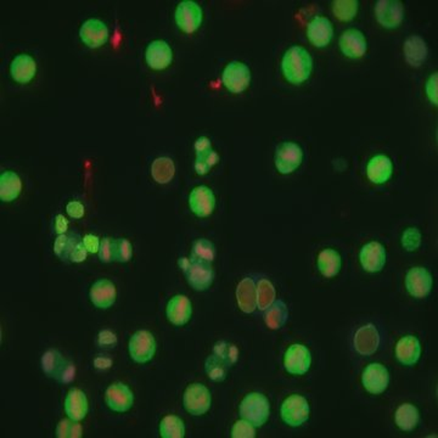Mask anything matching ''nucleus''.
<instances>
[{
    "instance_id": "1",
    "label": "nucleus",
    "mask_w": 438,
    "mask_h": 438,
    "mask_svg": "<svg viewBox=\"0 0 438 438\" xmlns=\"http://www.w3.org/2000/svg\"><path fill=\"white\" fill-rule=\"evenodd\" d=\"M313 69V59L303 46H291L284 54L281 71L284 77L295 86L306 82Z\"/></svg>"
},
{
    "instance_id": "2",
    "label": "nucleus",
    "mask_w": 438,
    "mask_h": 438,
    "mask_svg": "<svg viewBox=\"0 0 438 438\" xmlns=\"http://www.w3.org/2000/svg\"><path fill=\"white\" fill-rule=\"evenodd\" d=\"M179 267L187 278V281L195 291H206L212 286L215 280V270L210 262L182 257Z\"/></svg>"
},
{
    "instance_id": "3",
    "label": "nucleus",
    "mask_w": 438,
    "mask_h": 438,
    "mask_svg": "<svg viewBox=\"0 0 438 438\" xmlns=\"http://www.w3.org/2000/svg\"><path fill=\"white\" fill-rule=\"evenodd\" d=\"M239 413L241 419L247 420L255 427H260L270 419V401L262 393H248L242 399Z\"/></svg>"
},
{
    "instance_id": "4",
    "label": "nucleus",
    "mask_w": 438,
    "mask_h": 438,
    "mask_svg": "<svg viewBox=\"0 0 438 438\" xmlns=\"http://www.w3.org/2000/svg\"><path fill=\"white\" fill-rule=\"evenodd\" d=\"M128 351L133 361L138 364H145L152 361L156 353V340L147 330H139L132 335L128 343Z\"/></svg>"
},
{
    "instance_id": "5",
    "label": "nucleus",
    "mask_w": 438,
    "mask_h": 438,
    "mask_svg": "<svg viewBox=\"0 0 438 438\" xmlns=\"http://www.w3.org/2000/svg\"><path fill=\"white\" fill-rule=\"evenodd\" d=\"M184 408L194 416H201L210 411L212 397L208 388L202 383H195L187 386L184 397Z\"/></svg>"
},
{
    "instance_id": "6",
    "label": "nucleus",
    "mask_w": 438,
    "mask_h": 438,
    "mask_svg": "<svg viewBox=\"0 0 438 438\" xmlns=\"http://www.w3.org/2000/svg\"><path fill=\"white\" fill-rule=\"evenodd\" d=\"M310 404L306 398L300 394H292L281 404L280 414L285 424L298 427L310 419Z\"/></svg>"
},
{
    "instance_id": "7",
    "label": "nucleus",
    "mask_w": 438,
    "mask_h": 438,
    "mask_svg": "<svg viewBox=\"0 0 438 438\" xmlns=\"http://www.w3.org/2000/svg\"><path fill=\"white\" fill-rule=\"evenodd\" d=\"M303 161V151L301 146L292 142H284L275 151V167L280 174H290L295 172Z\"/></svg>"
},
{
    "instance_id": "8",
    "label": "nucleus",
    "mask_w": 438,
    "mask_h": 438,
    "mask_svg": "<svg viewBox=\"0 0 438 438\" xmlns=\"http://www.w3.org/2000/svg\"><path fill=\"white\" fill-rule=\"evenodd\" d=\"M224 87L234 94L245 91L251 82V71L241 61H232L225 66L222 74Z\"/></svg>"
},
{
    "instance_id": "9",
    "label": "nucleus",
    "mask_w": 438,
    "mask_h": 438,
    "mask_svg": "<svg viewBox=\"0 0 438 438\" xmlns=\"http://www.w3.org/2000/svg\"><path fill=\"white\" fill-rule=\"evenodd\" d=\"M204 14L200 5L192 0H184L175 9V22L182 32L194 33L200 27Z\"/></svg>"
},
{
    "instance_id": "10",
    "label": "nucleus",
    "mask_w": 438,
    "mask_h": 438,
    "mask_svg": "<svg viewBox=\"0 0 438 438\" xmlns=\"http://www.w3.org/2000/svg\"><path fill=\"white\" fill-rule=\"evenodd\" d=\"M375 16L383 27L393 29L404 18V6L399 0H379L375 5Z\"/></svg>"
},
{
    "instance_id": "11",
    "label": "nucleus",
    "mask_w": 438,
    "mask_h": 438,
    "mask_svg": "<svg viewBox=\"0 0 438 438\" xmlns=\"http://www.w3.org/2000/svg\"><path fill=\"white\" fill-rule=\"evenodd\" d=\"M312 364V356L306 346L295 343L288 347L284 356V366L291 375H305Z\"/></svg>"
},
{
    "instance_id": "12",
    "label": "nucleus",
    "mask_w": 438,
    "mask_h": 438,
    "mask_svg": "<svg viewBox=\"0 0 438 438\" xmlns=\"http://www.w3.org/2000/svg\"><path fill=\"white\" fill-rule=\"evenodd\" d=\"M434 280L429 270L424 267H414L406 275V288L409 295L416 298L429 296L432 290Z\"/></svg>"
},
{
    "instance_id": "13",
    "label": "nucleus",
    "mask_w": 438,
    "mask_h": 438,
    "mask_svg": "<svg viewBox=\"0 0 438 438\" xmlns=\"http://www.w3.org/2000/svg\"><path fill=\"white\" fill-rule=\"evenodd\" d=\"M390 375L388 370L380 363L368 365L361 374V383L365 390L371 394H381L388 387Z\"/></svg>"
},
{
    "instance_id": "14",
    "label": "nucleus",
    "mask_w": 438,
    "mask_h": 438,
    "mask_svg": "<svg viewBox=\"0 0 438 438\" xmlns=\"http://www.w3.org/2000/svg\"><path fill=\"white\" fill-rule=\"evenodd\" d=\"M105 403L112 411L126 413L134 404V394L127 385L114 383L106 390Z\"/></svg>"
},
{
    "instance_id": "15",
    "label": "nucleus",
    "mask_w": 438,
    "mask_h": 438,
    "mask_svg": "<svg viewBox=\"0 0 438 438\" xmlns=\"http://www.w3.org/2000/svg\"><path fill=\"white\" fill-rule=\"evenodd\" d=\"M338 46L343 54L350 59H361L368 51V41L363 32L356 28H350L341 34Z\"/></svg>"
},
{
    "instance_id": "16",
    "label": "nucleus",
    "mask_w": 438,
    "mask_h": 438,
    "mask_svg": "<svg viewBox=\"0 0 438 438\" xmlns=\"http://www.w3.org/2000/svg\"><path fill=\"white\" fill-rule=\"evenodd\" d=\"M189 206L194 215L205 218L213 213L215 207V197L210 187L199 185L194 187L189 195Z\"/></svg>"
},
{
    "instance_id": "17",
    "label": "nucleus",
    "mask_w": 438,
    "mask_h": 438,
    "mask_svg": "<svg viewBox=\"0 0 438 438\" xmlns=\"http://www.w3.org/2000/svg\"><path fill=\"white\" fill-rule=\"evenodd\" d=\"M359 260L363 270L366 272L369 273L381 272L386 265V248L380 242H368L361 247Z\"/></svg>"
},
{
    "instance_id": "18",
    "label": "nucleus",
    "mask_w": 438,
    "mask_h": 438,
    "mask_svg": "<svg viewBox=\"0 0 438 438\" xmlns=\"http://www.w3.org/2000/svg\"><path fill=\"white\" fill-rule=\"evenodd\" d=\"M307 36L317 48H325L333 36V23L325 16H315L307 26Z\"/></svg>"
},
{
    "instance_id": "19",
    "label": "nucleus",
    "mask_w": 438,
    "mask_h": 438,
    "mask_svg": "<svg viewBox=\"0 0 438 438\" xmlns=\"http://www.w3.org/2000/svg\"><path fill=\"white\" fill-rule=\"evenodd\" d=\"M79 36L89 48L104 46L109 38V29L105 23L98 18H89L83 22L79 29Z\"/></svg>"
},
{
    "instance_id": "20",
    "label": "nucleus",
    "mask_w": 438,
    "mask_h": 438,
    "mask_svg": "<svg viewBox=\"0 0 438 438\" xmlns=\"http://www.w3.org/2000/svg\"><path fill=\"white\" fill-rule=\"evenodd\" d=\"M146 64L154 69H164L173 61V51L164 41H151L145 51Z\"/></svg>"
},
{
    "instance_id": "21",
    "label": "nucleus",
    "mask_w": 438,
    "mask_h": 438,
    "mask_svg": "<svg viewBox=\"0 0 438 438\" xmlns=\"http://www.w3.org/2000/svg\"><path fill=\"white\" fill-rule=\"evenodd\" d=\"M166 315L169 323L175 326H182L192 319V305L184 295L172 297L166 307Z\"/></svg>"
},
{
    "instance_id": "22",
    "label": "nucleus",
    "mask_w": 438,
    "mask_h": 438,
    "mask_svg": "<svg viewBox=\"0 0 438 438\" xmlns=\"http://www.w3.org/2000/svg\"><path fill=\"white\" fill-rule=\"evenodd\" d=\"M91 301L96 308L99 310H107L112 307L116 302L117 291L114 283H111L107 279H101L91 285L89 291Z\"/></svg>"
},
{
    "instance_id": "23",
    "label": "nucleus",
    "mask_w": 438,
    "mask_h": 438,
    "mask_svg": "<svg viewBox=\"0 0 438 438\" xmlns=\"http://www.w3.org/2000/svg\"><path fill=\"white\" fill-rule=\"evenodd\" d=\"M380 346V333L373 324L363 325L354 335V348L361 356H371Z\"/></svg>"
},
{
    "instance_id": "24",
    "label": "nucleus",
    "mask_w": 438,
    "mask_h": 438,
    "mask_svg": "<svg viewBox=\"0 0 438 438\" xmlns=\"http://www.w3.org/2000/svg\"><path fill=\"white\" fill-rule=\"evenodd\" d=\"M393 174V164L388 156L376 155L369 161L366 166V175L370 182L383 185L387 182Z\"/></svg>"
},
{
    "instance_id": "25",
    "label": "nucleus",
    "mask_w": 438,
    "mask_h": 438,
    "mask_svg": "<svg viewBox=\"0 0 438 438\" xmlns=\"http://www.w3.org/2000/svg\"><path fill=\"white\" fill-rule=\"evenodd\" d=\"M403 51L404 59L411 67H420L426 61L429 55V48L426 41L416 34L406 38L403 46Z\"/></svg>"
},
{
    "instance_id": "26",
    "label": "nucleus",
    "mask_w": 438,
    "mask_h": 438,
    "mask_svg": "<svg viewBox=\"0 0 438 438\" xmlns=\"http://www.w3.org/2000/svg\"><path fill=\"white\" fill-rule=\"evenodd\" d=\"M65 413L69 419L81 421L88 414V398L79 388H71L65 398Z\"/></svg>"
},
{
    "instance_id": "27",
    "label": "nucleus",
    "mask_w": 438,
    "mask_h": 438,
    "mask_svg": "<svg viewBox=\"0 0 438 438\" xmlns=\"http://www.w3.org/2000/svg\"><path fill=\"white\" fill-rule=\"evenodd\" d=\"M421 354V346L416 336L406 335L398 341L396 345V358L398 361L406 366L416 364Z\"/></svg>"
},
{
    "instance_id": "28",
    "label": "nucleus",
    "mask_w": 438,
    "mask_h": 438,
    "mask_svg": "<svg viewBox=\"0 0 438 438\" xmlns=\"http://www.w3.org/2000/svg\"><path fill=\"white\" fill-rule=\"evenodd\" d=\"M239 308L246 313H253L257 308V285L252 278L242 279L237 288Z\"/></svg>"
},
{
    "instance_id": "29",
    "label": "nucleus",
    "mask_w": 438,
    "mask_h": 438,
    "mask_svg": "<svg viewBox=\"0 0 438 438\" xmlns=\"http://www.w3.org/2000/svg\"><path fill=\"white\" fill-rule=\"evenodd\" d=\"M36 72V64L33 58L27 54H20L15 56V59L10 65L11 77L18 83H28L32 81Z\"/></svg>"
},
{
    "instance_id": "30",
    "label": "nucleus",
    "mask_w": 438,
    "mask_h": 438,
    "mask_svg": "<svg viewBox=\"0 0 438 438\" xmlns=\"http://www.w3.org/2000/svg\"><path fill=\"white\" fill-rule=\"evenodd\" d=\"M317 265H318V270L323 277L333 278L340 273L343 260H341V255L336 250L325 248L318 255Z\"/></svg>"
},
{
    "instance_id": "31",
    "label": "nucleus",
    "mask_w": 438,
    "mask_h": 438,
    "mask_svg": "<svg viewBox=\"0 0 438 438\" xmlns=\"http://www.w3.org/2000/svg\"><path fill=\"white\" fill-rule=\"evenodd\" d=\"M22 190V182L18 174L5 171L0 175V199L4 202L16 200Z\"/></svg>"
},
{
    "instance_id": "32",
    "label": "nucleus",
    "mask_w": 438,
    "mask_h": 438,
    "mask_svg": "<svg viewBox=\"0 0 438 438\" xmlns=\"http://www.w3.org/2000/svg\"><path fill=\"white\" fill-rule=\"evenodd\" d=\"M265 323L270 330H279L286 324L288 319V308L283 300L274 301L273 305L265 310Z\"/></svg>"
},
{
    "instance_id": "33",
    "label": "nucleus",
    "mask_w": 438,
    "mask_h": 438,
    "mask_svg": "<svg viewBox=\"0 0 438 438\" xmlns=\"http://www.w3.org/2000/svg\"><path fill=\"white\" fill-rule=\"evenodd\" d=\"M419 419L418 408L411 403H404V404L398 406L396 414H394L396 425L401 431H413L418 426Z\"/></svg>"
},
{
    "instance_id": "34",
    "label": "nucleus",
    "mask_w": 438,
    "mask_h": 438,
    "mask_svg": "<svg viewBox=\"0 0 438 438\" xmlns=\"http://www.w3.org/2000/svg\"><path fill=\"white\" fill-rule=\"evenodd\" d=\"M175 166L169 157H159L151 164V175L156 182L167 184L173 179Z\"/></svg>"
},
{
    "instance_id": "35",
    "label": "nucleus",
    "mask_w": 438,
    "mask_h": 438,
    "mask_svg": "<svg viewBox=\"0 0 438 438\" xmlns=\"http://www.w3.org/2000/svg\"><path fill=\"white\" fill-rule=\"evenodd\" d=\"M65 359L62 354L58 350H48V351L41 356V366L43 373L48 378L56 379V376L60 373V370L64 365Z\"/></svg>"
},
{
    "instance_id": "36",
    "label": "nucleus",
    "mask_w": 438,
    "mask_h": 438,
    "mask_svg": "<svg viewBox=\"0 0 438 438\" xmlns=\"http://www.w3.org/2000/svg\"><path fill=\"white\" fill-rule=\"evenodd\" d=\"M160 434L164 438H182L185 436V425L178 416H164L160 423Z\"/></svg>"
},
{
    "instance_id": "37",
    "label": "nucleus",
    "mask_w": 438,
    "mask_h": 438,
    "mask_svg": "<svg viewBox=\"0 0 438 438\" xmlns=\"http://www.w3.org/2000/svg\"><path fill=\"white\" fill-rule=\"evenodd\" d=\"M257 285V308L265 312L275 301V288L268 279H260Z\"/></svg>"
},
{
    "instance_id": "38",
    "label": "nucleus",
    "mask_w": 438,
    "mask_h": 438,
    "mask_svg": "<svg viewBox=\"0 0 438 438\" xmlns=\"http://www.w3.org/2000/svg\"><path fill=\"white\" fill-rule=\"evenodd\" d=\"M358 1L356 0H336L333 3V13L340 21L348 22L356 18L358 13Z\"/></svg>"
},
{
    "instance_id": "39",
    "label": "nucleus",
    "mask_w": 438,
    "mask_h": 438,
    "mask_svg": "<svg viewBox=\"0 0 438 438\" xmlns=\"http://www.w3.org/2000/svg\"><path fill=\"white\" fill-rule=\"evenodd\" d=\"M228 369L227 364L217 358L215 354H212L206 359V374L215 383H222L225 380L227 375H228Z\"/></svg>"
},
{
    "instance_id": "40",
    "label": "nucleus",
    "mask_w": 438,
    "mask_h": 438,
    "mask_svg": "<svg viewBox=\"0 0 438 438\" xmlns=\"http://www.w3.org/2000/svg\"><path fill=\"white\" fill-rule=\"evenodd\" d=\"M194 260H205V262H213L215 258V247L210 240L207 239H197L192 244V255Z\"/></svg>"
},
{
    "instance_id": "41",
    "label": "nucleus",
    "mask_w": 438,
    "mask_h": 438,
    "mask_svg": "<svg viewBox=\"0 0 438 438\" xmlns=\"http://www.w3.org/2000/svg\"><path fill=\"white\" fill-rule=\"evenodd\" d=\"M213 354L220 361H224L228 368L237 363L239 359V350L233 343L219 341L213 347Z\"/></svg>"
},
{
    "instance_id": "42",
    "label": "nucleus",
    "mask_w": 438,
    "mask_h": 438,
    "mask_svg": "<svg viewBox=\"0 0 438 438\" xmlns=\"http://www.w3.org/2000/svg\"><path fill=\"white\" fill-rule=\"evenodd\" d=\"M55 436L58 438H81L83 436L82 426L79 421H74L69 418L62 419L56 426Z\"/></svg>"
},
{
    "instance_id": "43",
    "label": "nucleus",
    "mask_w": 438,
    "mask_h": 438,
    "mask_svg": "<svg viewBox=\"0 0 438 438\" xmlns=\"http://www.w3.org/2000/svg\"><path fill=\"white\" fill-rule=\"evenodd\" d=\"M77 241V237H69L66 234L59 235V237H56V240L54 242L55 255H58L60 260H69L71 252H72L73 247H74Z\"/></svg>"
},
{
    "instance_id": "44",
    "label": "nucleus",
    "mask_w": 438,
    "mask_h": 438,
    "mask_svg": "<svg viewBox=\"0 0 438 438\" xmlns=\"http://www.w3.org/2000/svg\"><path fill=\"white\" fill-rule=\"evenodd\" d=\"M218 154L212 149V150L207 151V152L202 154V155H197V161H195V164H194V167H195V171H197V174L205 175V174L210 172L211 168H212L213 166L218 164Z\"/></svg>"
},
{
    "instance_id": "45",
    "label": "nucleus",
    "mask_w": 438,
    "mask_h": 438,
    "mask_svg": "<svg viewBox=\"0 0 438 438\" xmlns=\"http://www.w3.org/2000/svg\"><path fill=\"white\" fill-rule=\"evenodd\" d=\"M401 246L408 252L416 251L421 244V233L418 228L411 227L406 229L404 233L401 234Z\"/></svg>"
},
{
    "instance_id": "46",
    "label": "nucleus",
    "mask_w": 438,
    "mask_h": 438,
    "mask_svg": "<svg viewBox=\"0 0 438 438\" xmlns=\"http://www.w3.org/2000/svg\"><path fill=\"white\" fill-rule=\"evenodd\" d=\"M133 257V246L127 239L114 240V260L119 263H126Z\"/></svg>"
},
{
    "instance_id": "47",
    "label": "nucleus",
    "mask_w": 438,
    "mask_h": 438,
    "mask_svg": "<svg viewBox=\"0 0 438 438\" xmlns=\"http://www.w3.org/2000/svg\"><path fill=\"white\" fill-rule=\"evenodd\" d=\"M232 437L233 438H255V427L247 420H237L232 427Z\"/></svg>"
},
{
    "instance_id": "48",
    "label": "nucleus",
    "mask_w": 438,
    "mask_h": 438,
    "mask_svg": "<svg viewBox=\"0 0 438 438\" xmlns=\"http://www.w3.org/2000/svg\"><path fill=\"white\" fill-rule=\"evenodd\" d=\"M99 260L104 263H109L114 260V240L111 237H104L101 240L100 248H99Z\"/></svg>"
},
{
    "instance_id": "49",
    "label": "nucleus",
    "mask_w": 438,
    "mask_h": 438,
    "mask_svg": "<svg viewBox=\"0 0 438 438\" xmlns=\"http://www.w3.org/2000/svg\"><path fill=\"white\" fill-rule=\"evenodd\" d=\"M96 343H98V346L101 347V348L111 350V348L117 346L119 338H117V335L111 330H101L100 333H98Z\"/></svg>"
},
{
    "instance_id": "50",
    "label": "nucleus",
    "mask_w": 438,
    "mask_h": 438,
    "mask_svg": "<svg viewBox=\"0 0 438 438\" xmlns=\"http://www.w3.org/2000/svg\"><path fill=\"white\" fill-rule=\"evenodd\" d=\"M74 378H76V366L66 359L55 380H58L60 383H72Z\"/></svg>"
},
{
    "instance_id": "51",
    "label": "nucleus",
    "mask_w": 438,
    "mask_h": 438,
    "mask_svg": "<svg viewBox=\"0 0 438 438\" xmlns=\"http://www.w3.org/2000/svg\"><path fill=\"white\" fill-rule=\"evenodd\" d=\"M438 74L434 73L430 76L427 82L425 84V91H426V95L429 98V100L437 105L438 104Z\"/></svg>"
},
{
    "instance_id": "52",
    "label": "nucleus",
    "mask_w": 438,
    "mask_h": 438,
    "mask_svg": "<svg viewBox=\"0 0 438 438\" xmlns=\"http://www.w3.org/2000/svg\"><path fill=\"white\" fill-rule=\"evenodd\" d=\"M87 255L88 251L86 246H84V244L81 240H78L74 247H73L72 252H71L69 260L74 262V263H81V262H84V260H87Z\"/></svg>"
},
{
    "instance_id": "53",
    "label": "nucleus",
    "mask_w": 438,
    "mask_h": 438,
    "mask_svg": "<svg viewBox=\"0 0 438 438\" xmlns=\"http://www.w3.org/2000/svg\"><path fill=\"white\" fill-rule=\"evenodd\" d=\"M66 212L71 218L79 219L84 215L86 210H84V206L79 201H69L66 206Z\"/></svg>"
},
{
    "instance_id": "54",
    "label": "nucleus",
    "mask_w": 438,
    "mask_h": 438,
    "mask_svg": "<svg viewBox=\"0 0 438 438\" xmlns=\"http://www.w3.org/2000/svg\"><path fill=\"white\" fill-rule=\"evenodd\" d=\"M83 244H84V246L87 248L88 252L98 253L99 248H100L101 241L100 239L96 237V235L87 234V235H84V237H83Z\"/></svg>"
},
{
    "instance_id": "55",
    "label": "nucleus",
    "mask_w": 438,
    "mask_h": 438,
    "mask_svg": "<svg viewBox=\"0 0 438 438\" xmlns=\"http://www.w3.org/2000/svg\"><path fill=\"white\" fill-rule=\"evenodd\" d=\"M194 147H195V151H197V155H202L207 151L212 150V144H211V140L208 138L200 137L197 138V142L194 144Z\"/></svg>"
},
{
    "instance_id": "56",
    "label": "nucleus",
    "mask_w": 438,
    "mask_h": 438,
    "mask_svg": "<svg viewBox=\"0 0 438 438\" xmlns=\"http://www.w3.org/2000/svg\"><path fill=\"white\" fill-rule=\"evenodd\" d=\"M55 233L62 235L67 232L69 229V220L65 218L62 215H58L55 217L54 222Z\"/></svg>"
},
{
    "instance_id": "57",
    "label": "nucleus",
    "mask_w": 438,
    "mask_h": 438,
    "mask_svg": "<svg viewBox=\"0 0 438 438\" xmlns=\"http://www.w3.org/2000/svg\"><path fill=\"white\" fill-rule=\"evenodd\" d=\"M93 364L98 370L109 369L112 366V359H109V357L98 356L93 361Z\"/></svg>"
}]
</instances>
